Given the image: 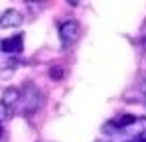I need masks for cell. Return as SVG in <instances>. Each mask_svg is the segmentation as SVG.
<instances>
[{
    "label": "cell",
    "instance_id": "cell-13",
    "mask_svg": "<svg viewBox=\"0 0 146 142\" xmlns=\"http://www.w3.org/2000/svg\"><path fill=\"white\" fill-rule=\"evenodd\" d=\"M0 124H2V122H0Z\"/></svg>",
    "mask_w": 146,
    "mask_h": 142
},
{
    "label": "cell",
    "instance_id": "cell-3",
    "mask_svg": "<svg viewBox=\"0 0 146 142\" xmlns=\"http://www.w3.org/2000/svg\"><path fill=\"white\" fill-rule=\"evenodd\" d=\"M25 35H12L6 41H0V53H8V55H16V53L23 51V45H25Z\"/></svg>",
    "mask_w": 146,
    "mask_h": 142
},
{
    "label": "cell",
    "instance_id": "cell-8",
    "mask_svg": "<svg viewBox=\"0 0 146 142\" xmlns=\"http://www.w3.org/2000/svg\"><path fill=\"white\" fill-rule=\"evenodd\" d=\"M8 116H10V110H8V108H4V106L0 104V122H4Z\"/></svg>",
    "mask_w": 146,
    "mask_h": 142
},
{
    "label": "cell",
    "instance_id": "cell-7",
    "mask_svg": "<svg viewBox=\"0 0 146 142\" xmlns=\"http://www.w3.org/2000/svg\"><path fill=\"white\" fill-rule=\"evenodd\" d=\"M63 75H65V71L61 65H53L49 69V77H53V79H63Z\"/></svg>",
    "mask_w": 146,
    "mask_h": 142
},
{
    "label": "cell",
    "instance_id": "cell-11",
    "mask_svg": "<svg viewBox=\"0 0 146 142\" xmlns=\"http://www.w3.org/2000/svg\"><path fill=\"white\" fill-rule=\"evenodd\" d=\"M144 45H146V41H144Z\"/></svg>",
    "mask_w": 146,
    "mask_h": 142
},
{
    "label": "cell",
    "instance_id": "cell-12",
    "mask_svg": "<svg viewBox=\"0 0 146 142\" xmlns=\"http://www.w3.org/2000/svg\"><path fill=\"white\" fill-rule=\"evenodd\" d=\"M134 142H138V140H134Z\"/></svg>",
    "mask_w": 146,
    "mask_h": 142
},
{
    "label": "cell",
    "instance_id": "cell-9",
    "mask_svg": "<svg viewBox=\"0 0 146 142\" xmlns=\"http://www.w3.org/2000/svg\"><path fill=\"white\" fill-rule=\"evenodd\" d=\"M138 142H146V130H144V132L138 136Z\"/></svg>",
    "mask_w": 146,
    "mask_h": 142
},
{
    "label": "cell",
    "instance_id": "cell-1",
    "mask_svg": "<svg viewBox=\"0 0 146 142\" xmlns=\"http://www.w3.org/2000/svg\"><path fill=\"white\" fill-rule=\"evenodd\" d=\"M41 102H43V94L39 92V87L33 85V83H27L23 90H21V96H18V102L16 104H18V108H21L23 114L31 116L41 106Z\"/></svg>",
    "mask_w": 146,
    "mask_h": 142
},
{
    "label": "cell",
    "instance_id": "cell-6",
    "mask_svg": "<svg viewBox=\"0 0 146 142\" xmlns=\"http://www.w3.org/2000/svg\"><path fill=\"white\" fill-rule=\"evenodd\" d=\"M136 116L134 114H126V116H122L120 120H116L114 122V126H118V128H126V126H130V124H136Z\"/></svg>",
    "mask_w": 146,
    "mask_h": 142
},
{
    "label": "cell",
    "instance_id": "cell-4",
    "mask_svg": "<svg viewBox=\"0 0 146 142\" xmlns=\"http://www.w3.org/2000/svg\"><path fill=\"white\" fill-rule=\"evenodd\" d=\"M23 25V14L16 8H8L0 14V29H16Z\"/></svg>",
    "mask_w": 146,
    "mask_h": 142
},
{
    "label": "cell",
    "instance_id": "cell-5",
    "mask_svg": "<svg viewBox=\"0 0 146 142\" xmlns=\"http://www.w3.org/2000/svg\"><path fill=\"white\" fill-rule=\"evenodd\" d=\"M18 96H21V90H18V87H6L4 94H2V100H0V104L12 112V106H16Z\"/></svg>",
    "mask_w": 146,
    "mask_h": 142
},
{
    "label": "cell",
    "instance_id": "cell-10",
    "mask_svg": "<svg viewBox=\"0 0 146 142\" xmlns=\"http://www.w3.org/2000/svg\"><path fill=\"white\" fill-rule=\"evenodd\" d=\"M142 90H144V92H146V81H144V85H142Z\"/></svg>",
    "mask_w": 146,
    "mask_h": 142
},
{
    "label": "cell",
    "instance_id": "cell-2",
    "mask_svg": "<svg viewBox=\"0 0 146 142\" xmlns=\"http://www.w3.org/2000/svg\"><path fill=\"white\" fill-rule=\"evenodd\" d=\"M59 37H61L63 47L73 45V43L77 41V37H79V23H77V21H73V19L63 21V23L59 25Z\"/></svg>",
    "mask_w": 146,
    "mask_h": 142
}]
</instances>
